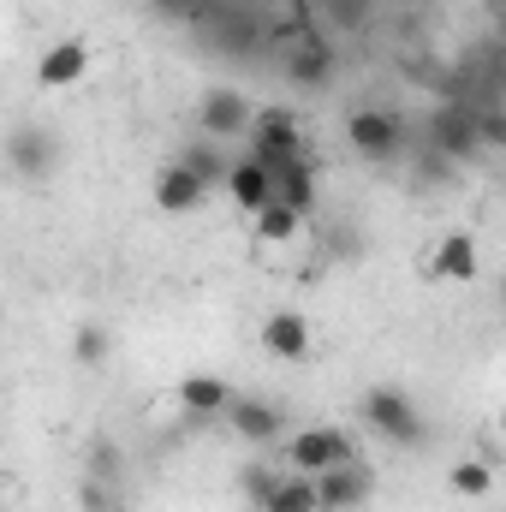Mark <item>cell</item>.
I'll use <instances>...</instances> for the list:
<instances>
[{
	"mask_svg": "<svg viewBox=\"0 0 506 512\" xmlns=\"http://www.w3.org/2000/svg\"><path fill=\"white\" fill-rule=\"evenodd\" d=\"M358 411H364V423L376 429L381 441H393V447H417L423 441V417H417V399L405 387H364Z\"/></svg>",
	"mask_w": 506,
	"mask_h": 512,
	"instance_id": "2",
	"label": "cell"
},
{
	"mask_svg": "<svg viewBox=\"0 0 506 512\" xmlns=\"http://www.w3.org/2000/svg\"><path fill=\"white\" fill-rule=\"evenodd\" d=\"M245 131H251L256 161H292V155H304V131L292 120V108H256Z\"/></svg>",
	"mask_w": 506,
	"mask_h": 512,
	"instance_id": "5",
	"label": "cell"
},
{
	"mask_svg": "<svg viewBox=\"0 0 506 512\" xmlns=\"http://www.w3.org/2000/svg\"><path fill=\"white\" fill-rule=\"evenodd\" d=\"M221 417H227V429H233L245 447H274L280 429H286V423H280V405H268V399H239V393H233V405H227Z\"/></svg>",
	"mask_w": 506,
	"mask_h": 512,
	"instance_id": "8",
	"label": "cell"
},
{
	"mask_svg": "<svg viewBox=\"0 0 506 512\" xmlns=\"http://www.w3.org/2000/svg\"><path fill=\"white\" fill-rule=\"evenodd\" d=\"M268 167V203H280V209H292V215H310L316 209V167L304 161V155H292V161H262Z\"/></svg>",
	"mask_w": 506,
	"mask_h": 512,
	"instance_id": "6",
	"label": "cell"
},
{
	"mask_svg": "<svg viewBox=\"0 0 506 512\" xmlns=\"http://www.w3.org/2000/svg\"><path fill=\"white\" fill-rule=\"evenodd\" d=\"M221 185H227V197H233L245 215H256V209L268 203V167H262L256 155H239V161H227V179H221Z\"/></svg>",
	"mask_w": 506,
	"mask_h": 512,
	"instance_id": "15",
	"label": "cell"
},
{
	"mask_svg": "<svg viewBox=\"0 0 506 512\" xmlns=\"http://www.w3.org/2000/svg\"><path fill=\"white\" fill-rule=\"evenodd\" d=\"M90 477H96V483H120V477H126V459L114 453V441H96V447H90Z\"/></svg>",
	"mask_w": 506,
	"mask_h": 512,
	"instance_id": "24",
	"label": "cell"
},
{
	"mask_svg": "<svg viewBox=\"0 0 506 512\" xmlns=\"http://www.w3.org/2000/svg\"><path fill=\"white\" fill-rule=\"evenodd\" d=\"M203 197H209V185H203L185 161H167V167L155 173V209H167V215H191V209H203Z\"/></svg>",
	"mask_w": 506,
	"mask_h": 512,
	"instance_id": "11",
	"label": "cell"
},
{
	"mask_svg": "<svg viewBox=\"0 0 506 512\" xmlns=\"http://www.w3.org/2000/svg\"><path fill=\"white\" fill-rule=\"evenodd\" d=\"M251 221H256V239H262V245H292V239L304 233V215H292V209H280V203H262Z\"/></svg>",
	"mask_w": 506,
	"mask_h": 512,
	"instance_id": "20",
	"label": "cell"
},
{
	"mask_svg": "<svg viewBox=\"0 0 506 512\" xmlns=\"http://www.w3.org/2000/svg\"><path fill=\"white\" fill-rule=\"evenodd\" d=\"M84 72H90V42L84 36H66V42H54L36 60V84L42 90H72V84H84Z\"/></svg>",
	"mask_w": 506,
	"mask_h": 512,
	"instance_id": "9",
	"label": "cell"
},
{
	"mask_svg": "<svg viewBox=\"0 0 506 512\" xmlns=\"http://www.w3.org/2000/svg\"><path fill=\"white\" fill-rule=\"evenodd\" d=\"M173 399H179L185 417H221L233 405V382H221V376H185Z\"/></svg>",
	"mask_w": 506,
	"mask_h": 512,
	"instance_id": "14",
	"label": "cell"
},
{
	"mask_svg": "<svg viewBox=\"0 0 506 512\" xmlns=\"http://www.w3.org/2000/svg\"><path fill=\"white\" fill-rule=\"evenodd\" d=\"M256 507L262 512H316V483H310L304 471H286V477L268 483V495H262Z\"/></svg>",
	"mask_w": 506,
	"mask_h": 512,
	"instance_id": "16",
	"label": "cell"
},
{
	"mask_svg": "<svg viewBox=\"0 0 506 512\" xmlns=\"http://www.w3.org/2000/svg\"><path fill=\"white\" fill-rule=\"evenodd\" d=\"M274 447H280L286 471H304V477H316V471H328V465H340V459H358L352 435H346V429H334V423L292 429V435H286V441H274Z\"/></svg>",
	"mask_w": 506,
	"mask_h": 512,
	"instance_id": "1",
	"label": "cell"
},
{
	"mask_svg": "<svg viewBox=\"0 0 506 512\" xmlns=\"http://www.w3.org/2000/svg\"><path fill=\"white\" fill-rule=\"evenodd\" d=\"M78 512H126V501H120V489H114V483L84 477V483H78Z\"/></svg>",
	"mask_w": 506,
	"mask_h": 512,
	"instance_id": "23",
	"label": "cell"
},
{
	"mask_svg": "<svg viewBox=\"0 0 506 512\" xmlns=\"http://www.w3.org/2000/svg\"><path fill=\"white\" fill-rule=\"evenodd\" d=\"M310 483H316V512H358L370 501V489H376L370 465H358V459H340V465L316 471Z\"/></svg>",
	"mask_w": 506,
	"mask_h": 512,
	"instance_id": "3",
	"label": "cell"
},
{
	"mask_svg": "<svg viewBox=\"0 0 506 512\" xmlns=\"http://www.w3.org/2000/svg\"><path fill=\"white\" fill-rule=\"evenodd\" d=\"M447 483H453L459 501H483V495H495V465L489 459H459L447 471Z\"/></svg>",
	"mask_w": 506,
	"mask_h": 512,
	"instance_id": "19",
	"label": "cell"
},
{
	"mask_svg": "<svg viewBox=\"0 0 506 512\" xmlns=\"http://www.w3.org/2000/svg\"><path fill=\"white\" fill-rule=\"evenodd\" d=\"M429 155H441V161H471L477 155V114L471 108H459V102H447V108H435L429 114Z\"/></svg>",
	"mask_w": 506,
	"mask_h": 512,
	"instance_id": "7",
	"label": "cell"
},
{
	"mask_svg": "<svg viewBox=\"0 0 506 512\" xmlns=\"http://www.w3.org/2000/svg\"><path fill=\"white\" fill-rule=\"evenodd\" d=\"M506 143V120L501 114H477V149H501Z\"/></svg>",
	"mask_w": 506,
	"mask_h": 512,
	"instance_id": "25",
	"label": "cell"
},
{
	"mask_svg": "<svg viewBox=\"0 0 506 512\" xmlns=\"http://www.w3.org/2000/svg\"><path fill=\"white\" fill-rule=\"evenodd\" d=\"M251 102H245V96H239V90H209V96H203V108H197V126H203V137H215V143H221V137H239V131L251 126Z\"/></svg>",
	"mask_w": 506,
	"mask_h": 512,
	"instance_id": "12",
	"label": "cell"
},
{
	"mask_svg": "<svg viewBox=\"0 0 506 512\" xmlns=\"http://www.w3.org/2000/svg\"><path fill=\"white\" fill-rule=\"evenodd\" d=\"M6 161H12L18 173H48V161H54V143H48V131L18 126V131H12V143H6Z\"/></svg>",
	"mask_w": 506,
	"mask_h": 512,
	"instance_id": "17",
	"label": "cell"
},
{
	"mask_svg": "<svg viewBox=\"0 0 506 512\" xmlns=\"http://www.w3.org/2000/svg\"><path fill=\"white\" fill-rule=\"evenodd\" d=\"M429 274L435 280H477L483 274V251H477V239L471 233H447L441 245H435V262H429Z\"/></svg>",
	"mask_w": 506,
	"mask_h": 512,
	"instance_id": "13",
	"label": "cell"
},
{
	"mask_svg": "<svg viewBox=\"0 0 506 512\" xmlns=\"http://www.w3.org/2000/svg\"><path fill=\"white\" fill-rule=\"evenodd\" d=\"M346 143L364 155V161H387L399 143H405V120L393 108H358L346 114Z\"/></svg>",
	"mask_w": 506,
	"mask_h": 512,
	"instance_id": "4",
	"label": "cell"
},
{
	"mask_svg": "<svg viewBox=\"0 0 506 512\" xmlns=\"http://www.w3.org/2000/svg\"><path fill=\"white\" fill-rule=\"evenodd\" d=\"M310 346H316V334H310V322H304L298 310H274V316L262 322V352H268V358H280V364H304Z\"/></svg>",
	"mask_w": 506,
	"mask_h": 512,
	"instance_id": "10",
	"label": "cell"
},
{
	"mask_svg": "<svg viewBox=\"0 0 506 512\" xmlns=\"http://www.w3.org/2000/svg\"><path fill=\"white\" fill-rule=\"evenodd\" d=\"M179 161H185V167H191V173H197V179H203L209 191H215V185L227 179V155L215 149V137H209V143H197V149H185Z\"/></svg>",
	"mask_w": 506,
	"mask_h": 512,
	"instance_id": "21",
	"label": "cell"
},
{
	"mask_svg": "<svg viewBox=\"0 0 506 512\" xmlns=\"http://www.w3.org/2000/svg\"><path fill=\"white\" fill-rule=\"evenodd\" d=\"M328 66H334L328 42H304V48L286 54V78H292V84H328Z\"/></svg>",
	"mask_w": 506,
	"mask_h": 512,
	"instance_id": "18",
	"label": "cell"
},
{
	"mask_svg": "<svg viewBox=\"0 0 506 512\" xmlns=\"http://www.w3.org/2000/svg\"><path fill=\"white\" fill-rule=\"evenodd\" d=\"M72 358H78L84 370H96V364H108V328H96V322H84V328L72 334Z\"/></svg>",
	"mask_w": 506,
	"mask_h": 512,
	"instance_id": "22",
	"label": "cell"
}]
</instances>
